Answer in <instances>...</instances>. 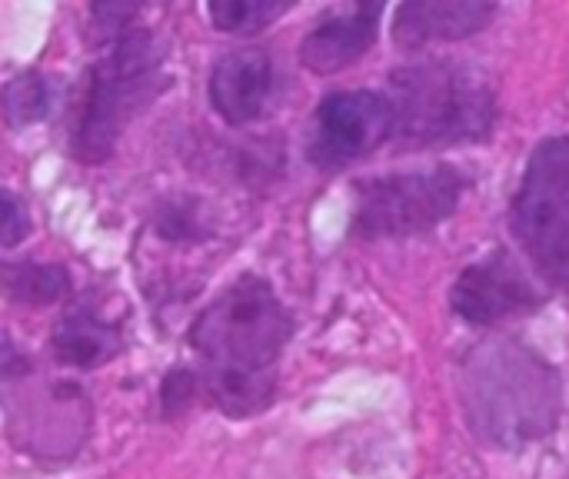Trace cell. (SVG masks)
I'll list each match as a JSON object with an SVG mask.
<instances>
[{
  "instance_id": "6da1fadb",
  "label": "cell",
  "mask_w": 569,
  "mask_h": 479,
  "mask_svg": "<svg viewBox=\"0 0 569 479\" xmlns=\"http://www.w3.org/2000/svg\"><path fill=\"white\" fill-rule=\"evenodd\" d=\"M293 337V313L277 290L243 273L207 303L187 330L210 403L230 420L263 413L277 397V363Z\"/></svg>"
},
{
  "instance_id": "7a4b0ae2",
  "label": "cell",
  "mask_w": 569,
  "mask_h": 479,
  "mask_svg": "<svg viewBox=\"0 0 569 479\" xmlns=\"http://www.w3.org/2000/svg\"><path fill=\"white\" fill-rule=\"evenodd\" d=\"M460 403L470 430L497 450H523L560 427L563 380L520 340H487L460 360Z\"/></svg>"
},
{
  "instance_id": "3957f363",
  "label": "cell",
  "mask_w": 569,
  "mask_h": 479,
  "mask_svg": "<svg viewBox=\"0 0 569 479\" xmlns=\"http://www.w3.org/2000/svg\"><path fill=\"white\" fill-rule=\"evenodd\" d=\"M167 87L170 77L163 70V50L153 30L133 23L123 33L110 37L107 53L87 73L70 137L73 160L87 167L107 163L130 120L140 117Z\"/></svg>"
},
{
  "instance_id": "277c9868",
  "label": "cell",
  "mask_w": 569,
  "mask_h": 479,
  "mask_svg": "<svg viewBox=\"0 0 569 479\" xmlns=\"http://www.w3.org/2000/svg\"><path fill=\"white\" fill-rule=\"evenodd\" d=\"M397 140L403 147L480 143L497 127V93L467 63L420 60L390 73Z\"/></svg>"
},
{
  "instance_id": "5b68a950",
  "label": "cell",
  "mask_w": 569,
  "mask_h": 479,
  "mask_svg": "<svg viewBox=\"0 0 569 479\" xmlns=\"http://www.w3.org/2000/svg\"><path fill=\"white\" fill-rule=\"evenodd\" d=\"M510 230L533 273L550 290L569 293V133L543 137L527 157Z\"/></svg>"
},
{
  "instance_id": "8992f818",
  "label": "cell",
  "mask_w": 569,
  "mask_h": 479,
  "mask_svg": "<svg viewBox=\"0 0 569 479\" xmlns=\"http://www.w3.org/2000/svg\"><path fill=\"white\" fill-rule=\"evenodd\" d=\"M470 180L450 163L360 180L353 190L350 233L360 240H407L447 223Z\"/></svg>"
},
{
  "instance_id": "52a82bcc",
  "label": "cell",
  "mask_w": 569,
  "mask_h": 479,
  "mask_svg": "<svg viewBox=\"0 0 569 479\" xmlns=\"http://www.w3.org/2000/svg\"><path fill=\"white\" fill-rule=\"evenodd\" d=\"M397 137V110L377 90H337L313 110L307 130V160L320 170H343L377 153Z\"/></svg>"
},
{
  "instance_id": "ba28073f",
  "label": "cell",
  "mask_w": 569,
  "mask_h": 479,
  "mask_svg": "<svg viewBox=\"0 0 569 479\" xmlns=\"http://www.w3.org/2000/svg\"><path fill=\"white\" fill-rule=\"evenodd\" d=\"M540 303L543 293L507 247L470 263L450 290V310L470 327H497L540 310Z\"/></svg>"
},
{
  "instance_id": "9c48e42d",
  "label": "cell",
  "mask_w": 569,
  "mask_h": 479,
  "mask_svg": "<svg viewBox=\"0 0 569 479\" xmlns=\"http://www.w3.org/2000/svg\"><path fill=\"white\" fill-rule=\"evenodd\" d=\"M40 403L33 410L23 407V413H10L7 410V423H10V440L20 437V447L33 457H47V460H60V457H73L83 447L87 427H90V407H87V393L77 383H50L40 390L37 397Z\"/></svg>"
},
{
  "instance_id": "30bf717a",
  "label": "cell",
  "mask_w": 569,
  "mask_h": 479,
  "mask_svg": "<svg viewBox=\"0 0 569 479\" xmlns=\"http://www.w3.org/2000/svg\"><path fill=\"white\" fill-rule=\"evenodd\" d=\"M207 97L217 117L230 127H247L267 113L273 97V60L260 47L227 50L207 80Z\"/></svg>"
},
{
  "instance_id": "8fae6325",
  "label": "cell",
  "mask_w": 569,
  "mask_h": 479,
  "mask_svg": "<svg viewBox=\"0 0 569 479\" xmlns=\"http://www.w3.org/2000/svg\"><path fill=\"white\" fill-rule=\"evenodd\" d=\"M380 10V3L367 0L330 10L300 40V63L317 77H330L353 67L377 43Z\"/></svg>"
},
{
  "instance_id": "7c38bea8",
  "label": "cell",
  "mask_w": 569,
  "mask_h": 479,
  "mask_svg": "<svg viewBox=\"0 0 569 479\" xmlns=\"http://www.w3.org/2000/svg\"><path fill=\"white\" fill-rule=\"evenodd\" d=\"M497 17L487 0H410L393 13V43L403 50H420L430 43L467 40Z\"/></svg>"
},
{
  "instance_id": "4fadbf2b",
  "label": "cell",
  "mask_w": 569,
  "mask_h": 479,
  "mask_svg": "<svg viewBox=\"0 0 569 479\" xmlns=\"http://www.w3.org/2000/svg\"><path fill=\"white\" fill-rule=\"evenodd\" d=\"M50 350H53L57 363H63L70 370H97V367L110 363L113 357H120L123 337H120L117 323H110L97 310L83 307V310L67 313L53 327Z\"/></svg>"
},
{
  "instance_id": "5bb4252c",
  "label": "cell",
  "mask_w": 569,
  "mask_h": 479,
  "mask_svg": "<svg viewBox=\"0 0 569 479\" xmlns=\"http://www.w3.org/2000/svg\"><path fill=\"white\" fill-rule=\"evenodd\" d=\"M3 290H7V300L13 303L50 307V303H60L73 290V280L67 267L60 263L20 260V263H3Z\"/></svg>"
},
{
  "instance_id": "9a60e30c",
  "label": "cell",
  "mask_w": 569,
  "mask_h": 479,
  "mask_svg": "<svg viewBox=\"0 0 569 479\" xmlns=\"http://www.w3.org/2000/svg\"><path fill=\"white\" fill-rule=\"evenodd\" d=\"M290 10H293L290 0H213L207 7L210 23L220 33H240V37L260 33L263 27L277 23Z\"/></svg>"
},
{
  "instance_id": "2e32d148",
  "label": "cell",
  "mask_w": 569,
  "mask_h": 479,
  "mask_svg": "<svg viewBox=\"0 0 569 479\" xmlns=\"http://www.w3.org/2000/svg\"><path fill=\"white\" fill-rule=\"evenodd\" d=\"M50 103H53L50 80L43 73H37V70L17 73L3 87V120H7V127L40 123L50 113Z\"/></svg>"
},
{
  "instance_id": "e0dca14e",
  "label": "cell",
  "mask_w": 569,
  "mask_h": 479,
  "mask_svg": "<svg viewBox=\"0 0 569 479\" xmlns=\"http://www.w3.org/2000/svg\"><path fill=\"white\" fill-rule=\"evenodd\" d=\"M153 233L163 243H203L210 227L203 220V203L197 197H167L153 210Z\"/></svg>"
},
{
  "instance_id": "ac0fdd59",
  "label": "cell",
  "mask_w": 569,
  "mask_h": 479,
  "mask_svg": "<svg viewBox=\"0 0 569 479\" xmlns=\"http://www.w3.org/2000/svg\"><path fill=\"white\" fill-rule=\"evenodd\" d=\"M197 387H200V377H197L193 370L173 367V370L163 377V383H160V413H163L167 420H177V417L190 407Z\"/></svg>"
},
{
  "instance_id": "d6986e66",
  "label": "cell",
  "mask_w": 569,
  "mask_h": 479,
  "mask_svg": "<svg viewBox=\"0 0 569 479\" xmlns=\"http://www.w3.org/2000/svg\"><path fill=\"white\" fill-rule=\"evenodd\" d=\"M27 233H30L27 203H23L13 190H3V227H0L3 247H17Z\"/></svg>"
}]
</instances>
